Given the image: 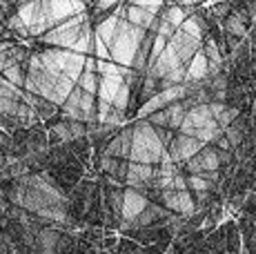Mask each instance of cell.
<instances>
[{"instance_id":"obj_1","label":"cell","mask_w":256,"mask_h":254,"mask_svg":"<svg viewBox=\"0 0 256 254\" xmlns=\"http://www.w3.org/2000/svg\"><path fill=\"white\" fill-rule=\"evenodd\" d=\"M165 152H167V145L160 140L158 130L150 120H136L130 163H142V165L160 163Z\"/></svg>"},{"instance_id":"obj_2","label":"cell","mask_w":256,"mask_h":254,"mask_svg":"<svg viewBox=\"0 0 256 254\" xmlns=\"http://www.w3.org/2000/svg\"><path fill=\"white\" fill-rule=\"evenodd\" d=\"M147 36H150V32H145V29H140V27H134L127 20H120V25L116 29L114 42H112V47H110L112 60H114L116 65L125 67V70H132Z\"/></svg>"},{"instance_id":"obj_3","label":"cell","mask_w":256,"mask_h":254,"mask_svg":"<svg viewBox=\"0 0 256 254\" xmlns=\"http://www.w3.org/2000/svg\"><path fill=\"white\" fill-rule=\"evenodd\" d=\"M87 25H90V22H87L85 14L74 16L67 22H62V25L54 27L49 34H45V36L40 38V42L49 45L52 50H70L72 52L74 45L80 40V36H82V32H85Z\"/></svg>"},{"instance_id":"obj_4","label":"cell","mask_w":256,"mask_h":254,"mask_svg":"<svg viewBox=\"0 0 256 254\" xmlns=\"http://www.w3.org/2000/svg\"><path fill=\"white\" fill-rule=\"evenodd\" d=\"M96 107L98 98L87 92H82L80 87H76V92L67 98V102L60 107L65 118L76 120V123H96Z\"/></svg>"},{"instance_id":"obj_5","label":"cell","mask_w":256,"mask_h":254,"mask_svg":"<svg viewBox=\"0 0 256 254\" xmlns=\"http://www.w3.org/2000/svg\"><path fill=\"white\" fill-rule=\"evenodd\" d=\"M150 205H152V203H150V198H147L142 192L127 188V190H125V201H122V214H120V218H122V228L130 230V228H132V223H134L136 218H138L140 214L145 212L147 208H150Z\"/></svg>"},{"instance_id":"obj_6","label":"cell","mask_w":256,"mask_h":254,"mask_svg":"<svg viewBox=\"0 0 256 254\" xmlns=\"http://www.w3.org/2000/svg\"><path fill=\"white\" fill-rule=\"evenodd\" d=\"M205 145L200 143L198 138H192V136H183L178 134L174 140L170 143V148H167V152H170L172 160H174L176 165L178 163H190L192 158H194L196 154L203 152Z\"/></svg>"},{"instance_id":"obj_7","label":"cell","mask_w":256,"mask_h":254,"mask_svg":"<svg viewBox=\"0 0 256 254\" xmlns=\"http://www.w3.org/2000/svg\"><path fill=\"white\" fill-rule=\"evenodd\" d=\"M49 16H52V25L58 27L62 22H67L74 16H80L87 12L85 2H74V0H47Z\"/></svg>"},{"instance_id":"obj_8","label":"cell","mask_w":256,"mask_h":254,"mask_svg":"<svg viewBox=\"0 0 256 254\" xmlns=\"http://www.w3.org/2000/svg\"><path fill=\"white\" fill-rule=\"evenodd\" d=\"M187 165V172L190 176H198V174H205V172H218L220 168V154H218V148H203V152L196 154L194 158L190 160Z\"/></svg>"},{"instance_id":"obj_9","label":"cell","mask_w":256,"mask_h":254,"mask_svg":"<svg viewBox=\"0 0 256 254\" xmlns=\"http://www.w3.org/2000/svg\"><path fill=\"white\" fill-rule=\"evenodd\" d=\"M212 120H214V116H212L210 105H194L190 112H187L183 125H180V134L196 138V132L203 130V127H208Z\"/></svg>"},{"instance_id":"obj_10","label":"cell","mask_w":256,"mask_h":254,"mask_svg":"<svg viewBox=\"0 0 256 254\" xmlns=\"http://www.w3.org/2000/svg\"><path fill=\"white\" fill-rule=\"evenodd\" d=\"M170 47L176 52V56L180 58V62L187 67L192 62V58L203 50V42L194 40V38H190V36H185V34L178 29V32H176V36L170 40Z\"/></svg>"},{"instance_id":"obj_11","label":"cell","mask_w":256,"mask_h":254,"mask_svg":"<svg viewBox=\"0 0 256 254\" xmlns=\"http://www.w3.org/2000/svg\"><path fill=\"white\" fill-rule=\"evenodd\" d=\"M156 172H158V170H154V165L130 163V160H127V174H125V180L130 183V188H132V190H138V192H142V188H145L147 183L156 180Z\"/></svg>"},{"instance_id":"obj_12","label":"cell","mask_w":256,"mask_h":254,"mask_svg":"<svg viewBox=\"0 0 256 254\" xmlns=\"http://www.w3.org/2000/svg\"><path fill=\"white\" fill-rule=\"evenodd\" d=\"M210 80V60L205 56V52L200 50L192 58V62L187 65V85H200V82Z\"/></svg>"},{"instance_id":"obj_13","label":"cell","mask_w":256,"mask_h":254,"mask_svg":"<svg viewBox=\"0 0 256 254\" xmlns=\"http://www.w3.org/2000/svg\"><path fill=\"white\" fill-rule=\"evenodd\" d=\"M122 85H125V78L122 76H100V82H98V100L114 105Z\"/></svg>"},{"instance_id":"obj_14","label":"cell","mask_w":256,"mask_h":254,"mask_svg":"<svg viewBox=\"0 0 256 254\" xmlns=\"http://www.w3.org/2000/svg\"><path fill=\"white\" fill-rule=\"evenodd\" d=\"M60 238H62V234L56 228H42L36 234V248L40 250V254H56Z\"/></svg>"},{"instance_id":"obj_15","label":"cell","mask_w":256,"mask_h":254,"mask_svg":"<svg viewBox=\"0 0 256 254\" xmlns=\"http://www.w3.org/2000/svg\"><path fill=\"white\" fill-rule=\"evenodd\" d=\"M120 25V18L116 16V14H112V16L102 18L100 22L96 25L94 29V34H96V38H100L102 42H105L107 47H112V42H114V36H116V29Z\"/></svg>"},{"instance_id":"obj_16","label":"cell","mask_w":256,"mask_h":254,"mask_svg":"<svg viewBox=\"0 0 256 254\" xmlns=\"http://www.w3.org/2000/svg\"><path fill=\"white\" fill-rule=\"evenodd\" d=\"M40 221L47 223H70V214H67L65 205H52V208H45L36 214Z\"/></svg>"},{"instance_id":"obj_17","label":"cell","mask_w":256,"mask_h":254,"mask_svg":"<svg viewBox=\"0 0 256 254\" xmlns=\"http://www.w3.org/2000/svg\"><path fill=\"white\" fill-rule=\"evenodd\" d=\"M163 18L170 22L172 27L180 29V27H183V22L190 18V12L185 9V4H170V7H165Z\"/></svg>"},{"instance_id":"obj_18","label":"cell","mask_w":256,"mask_h":254,"mask_svg":"<svg viewBox=\"0 0 256 254\" xmlns=\"http://www.w3.org/2000/svg\"><path fill=\"white\" fill-rule=\"evenodd\" d=\"M180 32L185 34V36L194 38V40H200L203 42V36H205V22L200 16H190L187 20L183 22V27H180Z\"/></svg>"},{"instance_id":"obj_19","label":"cell","mask_w":256,"mask_h":254,"mask_svg":"<svg viewBox=\"0 0 256 254\" xmlns=\"http://www.w3.org/2000/svg\"><path fill=\"white\" fill-rule=\"evenodd\" d=\"M223 136H225V130H223V127H220L218 123H216V120H212L208 127H203V130L196 132V138H198L203 145H208V143H218Z\"/></svg>"},{"instance_id":"obj_20","label":"cell","mask_w":256,"mask_h":254,"mask_svg":"<svg viewBox=\"0 0 256 254\" xmlns=\"http://www.w3.org/2000/svg\"><path fill=\"white\" fill-rule=\"evenodd\" d=\"M225 32L230 36H236V38H243L248 34V25H245V18L243 14H230L225 18Z\"/></svg>"},{"instance_id":"obj_21","label":"cell","mask_w":256,"mask_h":254,"mask_svg":"<svg viewBox=\"0 0 256 254\" xmlns=\"http://www.w3.org/2000/svg\"><path fill=\"white\" fill-rule=\"evenodd\" d=\"M38 7H40V2H36V0H34V2H22V4H18V7H16L18 18H20L22 25L27 27V29H32L34 22H36Z\"/></svg>"},{"instance_id":"obj_22","label":"cell","mask_w":256,"mask_h":254,"mask_svg":"<svg viewBox=\"0 0 256 254\" xmlns=\"http://www.w3.org/2000/svg\"><path fill=\"white\" fill-rule=\"evenodd\" d=\"M2 78H4V80H9L12 85H16V87H20V90H24L27 72H22V65H16V62H12V65H9L7 70L2 72Z\"/></svg>"},{"instance_id":"obj_23","label":"cell","mask_w":256,"mask_h":254,"mask_svg":"<svg viewBox=\"0 0 256 254\" xmlns=\"http://www.w3.org/2000/svg\"><path fill=\"white\" fill-rule=\"evenodd\" d=\"M163 214H165V212H163L160 208H156V205H150V208H147L145 212H142L140 216L136 218L134 223H132V228H147V226H152V223H154L156 218L163 216Z\"/></svg>"},{"instance_id":"obj_24","label":"cell","mask_w":256,"mask_h":254,"mask_svg":"<svg viewBox=\"0 0 256 254\" xmlns=\"http://www.w3.org/2000/svg\"><path fill=\"white\" fill-rule=\"evenodd\" d=\"M98 82H100V76L98 74H94V72H82L80 80H78V87H80L82 92H87V94L98 96Z\"/></svg>"},{"instance_id":"obj_25","label":"cell","mask_w":256,"mask_h":254,"mask_svg":"<svg viewBox=\"0 0 256 254\" xmlns=\"http://www.w3.org/2000/svg\"><path fill=\"white\" fill-rule=\"evenodd\" d=\"M0 98L22 100L24 98V90H20V87H16V85H12L9 80H4V78L0 76Z\"/></svg>"},{"instance_id":"obj_26","label":"cell","mask_w":256,"mask_h":254,"mask_svg":"<svg viewBox=\"0 0 256 254\" xmlns=\"http://www.w3.org/2000/svg\"><path fill=\"white\" fill-rule=\"evenodd\" d=\"M36 120H38L36 110H34V107H29L27 102H20V107H18V114H16V118H14V123H18V125H34Z\"/></svg>"},{"instance_id":"obj_27","label":"cell","mask_w":256,"mask_h":254,"mask_svg":"<svg viewBox=\"0 0 256 254\" xmlns=\"http://www.w3.org/2000/svg\"><path fill=\"white\" fill-rule=\"evenodd\" d=\"M187 185H190V190L196 194H208L210 190L214 188V183H210V180L203 178L200 174L198 176H187Z\"/></svg>"},{"instance_id":"obj_28","label":"cell","mask_w":256,"mask_h":254,"mask_svg":"<svg viewBox=\"0 0 256 254\" xmlns=\"http://www.w3.org/2000/svg\"><path fill=\"white\" fill-rule=\"evenodd\" d=\"M130 98H132V87L125 82V85L120 87V92H118L116 100H114V110H116V112H122V114H125V110L130 107Z\"/></svg>"},{"instance_id":"obj_29","label":"cell","mask_w":256,"mask_h":254,"mask_svg":"<svg viewBox=\"0 0 256 254\" xmlns=\"http://www.w3.org/2000/svg\"><path fill=\"white\" fill-rule=\"evenodd\" d=\"M225 138H228V143L232 145V150L238 148V145L243 143V127H240L238 120H236L232 127H228V130H225Z\"/></svg>"},{"instance_id":"obj_30","label":"cell","mask_w":256,"mask_h":254,"mask_svg":"<svg viewBox=\"0 0 256 254\" xmlns=\"http://www.w3.org/2000/svg\"><path fill=\"white\" fill-rule=\"evenodd\" d=\"M236 120H238V110H236V107H225V112L216 118V123L223 127V130H228V127H232Z\"/></svg>"},{"instance_id":"obj_31","label":"cell","mask_w":256,"mask_h":254,"mask_svg":"<svg viewBox=\"0 0 256 254\" xmlns=\"http://www.w3.org/2000/svg\"><path fill=\"white\" fill-rule=\"evenodd\" d=\"M7 27H9V32H16L20 38L29 36V29L22 25V20L18 18V14H9V16H7Z\"/></svg>"},{"instance_id":"obj_32","label":"cell","mask_w":256,"mask_h":254,"mask_svg":"<svg viewBox=\"0 0 256 254\" xmlns=\"http://www.w3.org/2000/svg\"><path fill=\"white\" fill-rule=\"evenodd\" d=\"M94 56H96V60H112L110 47H107L105 42H102L100 38H96V36H94Z\"/></svg>"},{"instance_id":"obj_33","label":"cell","mask_w":256,"mask_h":254,"mask_svg":"<svg viewBox=\"0 0 256 254\" xmlns=\"http://www.w3.org/2000/svg\"><path fill=\"white\" fill-rule=\"evenodd\" d=\"M160 196H163V203L170 212H178V192L176 190H165V192H160Z\"/></svg>"},{"instance_id":"obj_34","label":"cell","mask_w":256,"mask_h":254,"mask_svg":"<svg viewBox=\"0 0 256 254\" xmlns=\"http://www.w3.org/2000/svg\"><path fill=\"white\" fill-rule=\"evenodd\" d=\"M54 134L60 138V143H72V140H74L72 130H70V123H58V125H54Z\"/></svg>"},{"instance_id":"obj_35","label":"cell","mask_w":256,"mask_h":254,"mask_svg":"<svg viewBox=\"0 0 256 254\" xmlns=\"http://www.w3.org/2000/svg\"><path fill=\"white\" fill-rule=\"evenodd\" d=\"M176 32H178V29L176 27H172L170 22L165 20L163 16H160V22H158V29H156V36H163V38H167V40H172V38L176 36Z\"/></svg>"},{"instance_id":"obj_36","label":"cell","mask_w":256,"mask_h":254,"mask_svg":"<svg viewBox=\"0 0 256 254\" xmlns=\"http://www.w3.org/2000/svg\"><path fill=\"white\" fill-rule=\"evenodd\" d=\"M110 201H112V210H114V214L120 216V214H122V201H125V192H120V190L112 192L110 194Z\"/></svg>"},{"instance_id":"obj_37","label":"cell","mask_w":256,"mask_h":254,"mask_svg":"<svg viewBox=\"0 0 256 254\" xmlns=\"http://www.w3.org/2000/svg\"><path fill=\"white\" fill-rule=\"evenodd\" d=\"M134 4H138V7L147 9V12H150V14H154V16H158V14H160V9H163V2H142V0H136Z\"/></svg>"},{"instance_id":"obj_38","label":"cell","mask_w":256,"mask_h":254,"mask_svg":"<svg viewBox=\"0 0 256 254\" xmlns=\"http://www.w3.org/2000/svg\"><path fill=\"white\" fill-rule=\"evenodd\" d=\"M230 9H232V4H228V2L214 4V7H212V14H214L216 18H228L230 16Z\"/></svg>"},{"instance_id":"obj_39","label":"cell","mask_w":256,"mask_h":254,"mask_svg":"<svg viewBox=\"0 0 256 254\" xmlns=\"http://www.w3.org/2000/svg\"><path fill=\"white\" fill-rule=\"evenodd\" d=\"M118 7H120L118 2H96L94 9H96V12H107V9H118Z\"/></svg>"},{"instance_id":"obj_40","label":"cell","mask_w":256,"mask_h":254,"mask_svg":"<svg viewBox=\"0 0 256 254\" xmlns=\"http://www.w3.org/2000/svg\"><path fill=\"white\" fill-rule=\"evenodd\" d=\"M9 65H12V60H9L7 52H0V72H4Z\"/></svg>"},{"instance_id":"obj_41","label":"cell","mask_w":256,"mask_h":254,"mask_svg":"<svg viewBox=\"0 0 256 254\" xmlns=\"http://www.w3.org/2000/svg\"><path fill=\"white\" fill-rule=\"evenodd\" d=\"M4 18H7V14H4V9H2V7H0V22H2V20H4Z\"/></svg>"},{"instance_id":"obj_42","label":"cell","mask_w":256,"mask_h":254,"mask_svg":"<svg viewBox=\"0 0 256 254\" xmlns=\"http://www.w3.org/2000/svg\"><path fill=\"white\" fill-rule=\"evenodd\" d=\"M4 254H16V252H4Z\"/></svg>"}]
</instances>
